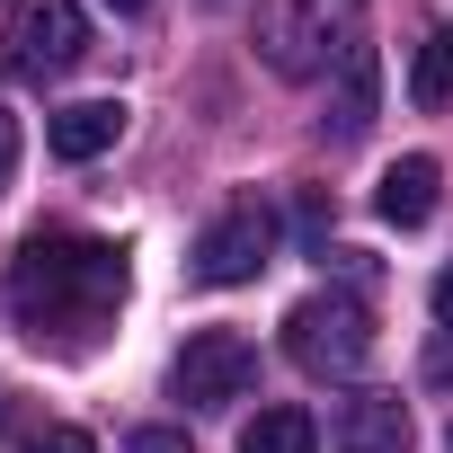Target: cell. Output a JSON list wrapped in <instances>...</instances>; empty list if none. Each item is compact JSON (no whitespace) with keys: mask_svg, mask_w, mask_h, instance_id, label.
<instances>
[{"mask_svg":"<svg viewBox=\"0 0 453 453\" xmlns=\"http://www.w3.org/2000/svg\"><path fill=\"white\" fill-rule=\"evenodd\" d=\"M267 258H276V204L241 196V204H222V213L204 222V241L187 250V276H196V285H250Z\"/></svg>","mask_w":453,"mask_h":453,"instance_id":"277c9868","label":"cell"},{"mask_svg":"<svg viewBox=\"0 0 453 453\" xmlns=\"http://www.w3.org/2000/svg\"><path fill=\"white\" fill-rule=\"evenodd\" d=\"M107 10H116V19H134V10H151V0H107Z\"/></svg>","mask_w":453,"mask_h":453,"instance_id":"ac0fdd59","label":"cell"},{"mask_svg":"<svg viewBox=\"0 0 453 453\" xmlns=\"http://www.w3.org/2000/svg\"><path fill=\"white\" fill-rule=\"evenodd\" d=\"M409 98H418V107H453V27H435V36L418 45V63H409Z\"/></svg>","mask_w":453,"mask_h":453,"instance_id":"7c38bea8","label":"cell"},{"mask_svg":"<svg viewBox=\"0 0 453 453\" xmlns=\"http://www.w3.org/2000/svg\"><path fill=\"white\" fill-rule=\"evenodd\" d=\"M435 320H444V329H453V267H444V276H435Z\"/></svg>","mask_w":453,"mask_h":453,"instance_id":"e0dca14e","label":"cell"},{"mask_svg":"<svg viewBox=\"0 0 453 453\" xmlns=\"http://www.w3.org/2000/svg\"><path fill=\"white\" fill-rule=\"evenodd\" d=\"M169 382H178L187 409H222V400H241V391L258 382V347H250L241 329H196V338L178 347Z\"/></svg>","mask_w":453,"mask_h":453,"instance_id":"5b68a950","label":"cell"},{"mask_svg":"<svg viewBox=\"0 0 453 453\" xmlns=\"http://www.w3.org/2000/svg\"><path fill=\"white\" fill-rule=\"evenodd\" d=\"M356 45V0H258V63L276 81H311Z\"/></svg>","mask_w":453,"mask_h":453,"instance_id":"7a4b0ae2","label":"cell"},{"mask_svg":"<svg viewBox=\"0 0 453 453\" xmlns=\"http://www.w3.org/2000/svg\"><path fill=\"white\" fill-rule=\"evenodd\" d=\"M338 142H356L365 125H373V45L356 36L347 54H338V89H329V116H320Z\"/></svg>","mask_w":453,"mask_h":453,"instance_id":"30bf717a","label":"cell"},{"mask_svg":"<svg viewBox=\"0 0 453 453\" xmlns=\"http://www.w3.org/2000/svg\"><path fill=\"white\" fill-rule=\"evenodd\" d=\"M435 187H444V169H435L426 151H409V160H391V169H382V187H373V213L391 222V232H418V222L435 213Z\"/></svg>","mask_w":453,"mask_h":453,"instance_id":"ba28073f","label":"cell"},{"mask_svg":"<svg viewBox=\"0 0 453 453\" xmlns=\"http://www.w3.org/2000/svg\"><path fill=\"white\" fill-rule=\"evenodd\" d=\"M125 453H196V444H187V426H142V435H125Z\"/></svg>","mask_w":453,"mask_h":453,"instance_id":"4fadbf2b","label":"cell"},{"mask_svg":"<svg viewBox=\"0 0 453 453\" xmlns=\"http://www.w3.org/2000/svg\"><path fill=\"white\" fill-rule=\"evenodd\" d=\"M81 54H89L81 0H19V10H10V63H19L27 81H63Z\"/></svg>","mask_w":453,"mask_h":453,"instance_id":"8992f818","label":"cell"},{"mask_svg":"<svg viewBox=\"0 0 453 453\" xmlns=\"http://www.w3.org/2000/svg\"><path fill=\"white\" fill-rule=\"evenodd\" d=\"M329 435H338V453H409V444H418L400 391H347L338 418H329Z\"/></svg>","mask_w":453,"mask_h":453,"instance_id":"52a82bcc","label":"cell"},{"mask_svg":"<svg viewBox=\"0 0 453 453\" xmlns=\"http://www.w3.org/2000/svg\"><path fill=\"white\" fill-rule=\"evenodd\" d=\"M285 356L320 382H356L365 356H373V311L356 294H303L285 311Z\"/></svg>","mask_w":453,"mask_h":453,"instance_id":"3957f363","label":"cell"},{"mask_svg":"<svg viewBox=\"0 0 453 453\" xmlns=\"http://www.w3.org/2000/svg\"><path fill=\"white\" fill-rule=\"evenodd\" d=\"M320 444V426H311V409H258L250 426H241V453H311Z\"/></svg>","mask_w":453,"mask_h":453,"instance_id":"8fae6325","label":"cell"},{"mask_svg":"<svg viewBox=\"0 0 453 453\" xmlns=\"http://www.w3.org/2000/svg\"><path fill=\"white\" fill-rule=\"evenodd\" d=\"M125 285H134L125 250L116 241H81V232H27L19 258H10V311L54 356H89L116 329Z\"/></svg>","mask_w":453,"mask_h":453,"instance_id":"6da1fadb","label":"cell"},{"mask_svg":"<svg viewBox=\"0 0 453 453\" xmlns=\"http://www.w3.org/2000/svg\"><path fill=\"white\" fill-rule=\"evenodd\" d=\"M27 453H98V444H89V435H81V426H45V435H36V444H27Z\"/></svg>","mask_w":453,"mask_h":453,"instance_id":"5bb4252c","label":"cell"},{"mask_svg":"<svg viewBox=\"0 0 453 453\" xmlns=\"http://www.w3.org/2000/svg\"><path fill=\"white\" fill-rule=\"evenodd\" d=\"M10 169H19V125L0 116V187H10Z\"/></svg>","mask_w":453,"mask_h":453,"instance_id":"2e32d148","label":"cell"},{"mask_svg":"<svg viewBox=\"0 0 453 453\" xmlns=\"http://www.w3.org/2000/svg\"><path fill=\"white\" fill-rule=\"evenodd\" d=\"M116 134H125V107L116 98H81V107H54L45 116L54 160H98V151H116Z\"/></svg>","mask_w":453,"mask_h":453,"instance_id":"9c48e42d","label":"cell"},{"mask_svg":"<svg viewBox=\"0 0 453 453\" xmlns=\"http://www.w3.org/2000/svg\"><path fill=\"white\" fill-rule=\"evenodd\" d=\"M426 382H453V329H444V338L426 347Z\"/></svg>","mask_w":453,"mask_h":453,"instance_id":"9a60e30c","label":"cell"}]
</instances>
